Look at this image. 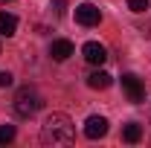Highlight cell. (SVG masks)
<instances>
[{
	"label": "cell",
	"instance_id": "cell-1",
	"mask_svg": "<svg viewBox=\"0 0 151 148\" xmlns=\"http://www.w3.org/2000/svg\"><path fill=\"white\" fill-rule=\"evenodd\" d=\"M76 139L73 119L67 113H50L41 125V142L44 145H70Z\"/></svg>",
	"mask_w": 151,
	"mask_h": 148
},
{
	"label": "cell",
	"instance_id": "cell-2",
	"mask_svg": "<svg viewBox=\"0 0 151 148\" xmlns=\"http://www.w3.org/2000/svg\"><path fill=\"white\" fill-rule=\"evenodd\" d=\"M44 108V96L35 90V87H20L18 93H15V113L18 116H23V119H29V116H35L38 111Z\"/></svg>",
	"mask_w": 151,
	"mask_h": 148
},
{
	"label": "cell",
	"instance_id": "cell-3",
	"mask_svg": "<svg viewBox=\"0 0 151 148\" xmlns=\"http://www.w3.org/2000/svg\"><path fill=\"white\" fill-rule=\"evenodd\" d=\"M76 20L81 26H96L102 20V12H99V6H93V3H78L76 6Z\"/></svg>",
	"mask_w": 151,
	"mask_h": 148
},
{
	"label": "cell",
	"instance_id": "cell-4",
	"mask_svg": "<svg viewBox=\"0 0 151 148\" xmlns=\"http://www.w3.org/2000/svg\"><path fill=\"white\" fill-rule=\"evenodd\" d=\"M81 52H84V61L93 64V67H102V64L108 61V50H105L99 41H87V44L81 47Z\"/></svg>",
	"mask_w": 151,
	"mask_h": 148
},
{
	"label": "cell",
	"instance_id": "cell-5",
	"mask_svg": "<svg viewBox=\"0 0 151 148\" xmlns=\"http://www.w3.org/2000/svg\"><path fill=\"white\" fill-rule=\"evenodd\" d=\"M122 87H125V93H128V99H131L134 105L145 99V87H142V81H139L137 75H131V73L122 75Z\"/></svg>",
	"mask_w": 151,
	"mask_h": 148
},
{
	"label": "cell",
	"instance_id": "cell-6",
	"mask_svg": "<svg viewBox=\"0 0 151 148\" xmlns=\"http://www.w3.org/2000/svg\"><path fill=\"white\" fill-rule=\"evenodd\" d=\"M105 134H108V119L105 116H90L84 122V137L87 139H102Z\"/></svg>",
	"mask_w": 151,
	"mask_h": 148
},
{
	"label": "cell",
	"instance_id": "cell-7",
	"mask_svg": "<svg viewBox=\"0 0 151 148\" xmlns=\"http://www.w3.org/2000/svg\"><path fill=\"white\" fill-rule=\"evenodd\" d=\"M50 55L55 58V61H67V58L73 55V41H67V38H58V41H52V47H50Z\"/></svg>",
	"mask_w": 151,
	"mask_h": 148
},
{
	"label": "cell",
	"instance_id": "cell-8",
	"mask_svg": "<svg viewBox=\"0 0 151 148\" xmlns=\"http://www.w3.org/2000/svg\"><path fill=\"white\" fill-rule=\"evenodd\" d=\"M87 87H93V90H108V87H111V75L105 73V70H96V73L87 75Z\"/></svg>",
	"mask_w": 151,
	"mask_h": 148
},
{
	"label": "cell",
	"instance_id": "cell-9",
	"mask_svg": "<svg viewBox=\"0 0 151 148\" xmlns=\"http://www.w3.org/2000/svg\"><path fill=\"white\" fill-rule=\"evenodd\" d=\"M15 29H18V18L15 15H9V12H0V35H15Z\"/></svg>",
	"mask_w": 151,
	"mask_h": 148
},
{
	"label": "cell",
	"instance_id": "cell-10",
	"mask_svg": "<svg viewBox=\"0 0 151 148\" xmlns=\"http://www.w3.org/2000/svg\"><path fill=\"white\" fill-rule=\"evenodd\" d=\"M122 139H125V142H139V139H142V125L128 122V125L122 128Z\"/></svg>",
	"mask_w": 151,
	"mask_h": 148
},
{
	"label": "cell",
	"instance_id": "cell-11",
	"mask_svg": "<svg viewBox=\"0 0 151 148\" xmlns=\"http://www.w3.org/2000/svg\"><path fill=\"white\" fill-rule=\"evenodd\" d=\"M15 139V125H0V145H9Z\"/></svg>",
	"mask_w": 151,
	"mask_h": 148
},
{
	"label": "cell",
	"instance_id": "cell-12",
	"mask_svg": "<svg viewBox=\"0 0 151 148\" xmlns=\"http://www.w3.org/2000/svg\"><path fill=\"white\" fill-rule=\"evenodd\" d=\"M128 9L137 12V15H142V12H148V0H128Z\"/></svg>",
	"mask_w": 151,
	"mask_h": 148
},
{
	"label": "cell",
	"instance_id": "cell-13",
	"mask_svg": "<svg viewBox=\"0 0 151 148\" xmlns=\"http://www.w3.org/2000/svg\"><path fill=\"white\" fill-rule=\"evenodd\" d=\"M12 84V73H0V87H9Z\"/></svg>",
	"mask_w": 151,
	"mask_h": 148
},
{
	"label": "cell",
	"instance_id": "cell-14",
	"mask_svg": "<svg viewBox=\"0 0 151 148\" xmlns=\"http://www.w3.org/2000/svg\"><path fill=\"white\" fill-rule=\"evenodd\" d=\"M52 3V9H55V15H64V0H50Z\"/></svg>",
	"mask_w": 151,
	"mask_h": 148
},
{
	"label": "cell",
	"instance_id": "cell-15",
	"mask_svg": "<svg viewBox=\"0 0 151 148\" xmlns=\"http://www.w3.org/2000/svg\"><path fill=\"white\" fill-rule=\"evenodd\" d=\"M0 3H9V0H0Z\"/></svg>",
	"mask_w": 151,
	"mask_h": 148
}]
</instances>
